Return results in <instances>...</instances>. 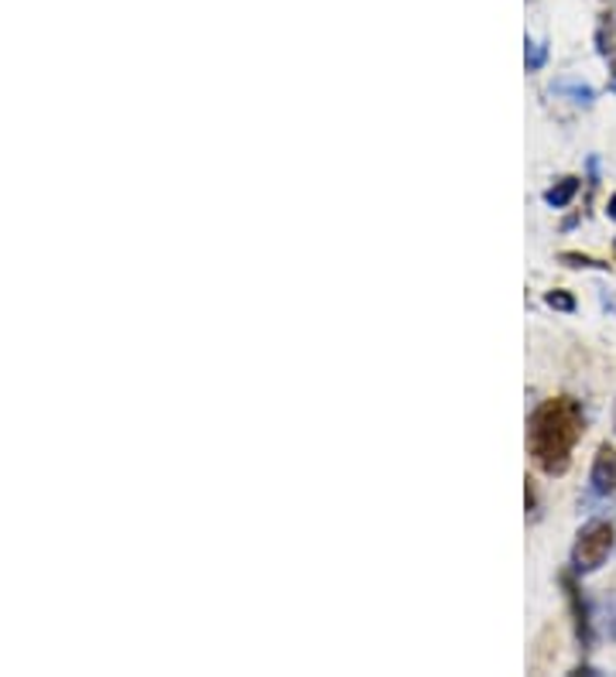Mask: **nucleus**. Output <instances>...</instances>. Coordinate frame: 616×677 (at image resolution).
<instances>
[{"label": "nucleus", "mask_w": 616, "mask_h": 677, "mask_svg": "<svg viewBox=\"0 0 616 677\" xmlns=\"http://www.w3.org/2000/svg\"><path fill=\"white\" fill-rule=\"evenodd\" d=\"M551 93L566 96V100H572L579 106H593L596 103V90L590 87V82H579V79H555Z\"/></svg>", "instance_id": "20e7f679"}, {"label": "nucleus", "mask_w": 616, "mask_h": 677, "mask_svg": "<svg viewBox=\"0 0 616 677\" xmlns=\"http://www.w3.org/2000/svg\"><path fill=\"white\" fill-rule=\"evenodd\" d=\"M613 544H616V530L606 520L585 524L579 530V538H575V548H572V569L579 575H590V572L603 569Z\"/></svg>", "instance_id": "f03ea898"}, {"label": "nucleus", "mask_w": 616, "mask_h": 677, "mask_svg": "<svg viewBox=\"0 0 616 677\" xmlns=\"http://www.w3.org/2000/svg\"><path fill=\"white\" fill-rule=\"evenodd\" d=\"M606 216L616 222V195H609V203H606Z\"/></svg>", "instance_id": "9b49d317"}, {"label": "nucleus", "mask_w": 616, "mask_h": 677, "mask_svg": "<svg viewBox=\"0 0 616 677\" xmlns=\"http://www.w3.org/2000/svg\"><path fill=\"white\" fill-rule=\"evenodd\" d=\"M603 616H606V633L616 640V599L603 606Z\"/></svg>", "instance_id": "9d476101"}, {"label": "nucleus", "mask_w": 616, "mask_h": 677, "mask_svg": "<svg viewBox=\"0 0 616 677\" xmlns=\"http://www.w3.org/2000/svg\"><path fill=\"white\" fill-rule=\"evenodd\" d=\"M585 432V414H582V404L569 393L562 398H551L545 404L535 408L527 421V451L535 466L545 472V475H566L569 466H572V448L579 445Z\"/></svg>", "instance_id": "f257e3e1"}, {"label": "nucleus", "mask_w": 616, "mask_h": 677, "mask_svg": "<svg viewBox=\"0 0 616 677\" xmlns=\"http://www.w3.org/2000/svg\"><path fill=\"white\" fill-rule=\"evenodd\" d=\"M575 192H579V179L566 175V179H558L551 188H545V203H548L551 209H566V206L575 199Z\"/></svg>", "instance_id": "423d86ee"}, {"label": "nucleus", "mask_w": 616, "mask_h": 677, "mask_svg": "<svg viewBox=\"0 0 616 677\" xmlns=\"http://www.w3.org/2000/svg\"><path fill=\"white\" fill-rule=\"evenodd\" d=\"M545 305L555 308V312H575V298L569 291H548L545 295Z\"/></svg>", "instance_id": "1a4fd4ad"}, {"label": "nucleus", "mask_w": 616, "mask_h": 677, "mask_svg": "<svg viewBox=\"0 0 616 677\" xmlns=\"http://www.w3.org/2000/svg\"><path fill=\"white\" fill-rule=\"evenodd\" d=\"M613 90H616V82H613Z\"/></svg>", "instance_id": "f8f14e48"}, {"label": "nucleus", "mask_w": 616, "mask_h": 677, "mask_svg": "<svg viewBox=\"0 0 616 677\" xmlns=\"http://www.w3.org/2000/svg\"><path fill=\"white\" fill-rule=\"evenodd\" d=\"M558 261H562L566 267H579V271H609L613 267L609 261H596V257H590V253H575V250H566Z\"/></svg>", "instance_id": "0eeeda50"}, {"label": "nucleus", "mask_w": 616, "mask_h": 677, "mask_svg": "<svg viewBox=\"0 0 616 677\" xmlns=\"http://www.w3.org/2000/svg\"><path fill=\"white\" fill-rule=\"evenodd\" d=\"M545 59H548V48H545L541 42H535V38H527V42H524V62H527V72H538V69L545 66Z\"/></svg>", "instance_id": "6e6552de"}, {"label": "nucleus", "mask_w": 616, "mask_h": 677, "mask_svg": "<svg viewBox=\"0 0 616 677\" xmlns=\"http://www.w3.org/2000/svg\"><path fill=\"white\" fill-rule=\"evenodd\" d=\"M562 585H566V592H569V603H572V616H575L579 640H582V646H590V612H585V603L579 599V588L572 585L569 575H562Z\"/></svg>", "instance_id": "39448f33"}, {"label": "nucleus", "mask_w": 616, "mask_h": 677, "mask_svg": "<svg viewBox=\"0 0 616 677\" xmlns=\"http://www.w3.org/2000/svg\"><path fill=\"white\" fill-rule=\"evenodd\" d=\"M590 490L596 496H609L616 493V448L613 445H600L593 456V472H590Z\"/></svg>", "instance_id": "7ed1b4c3"}]
</instances>
